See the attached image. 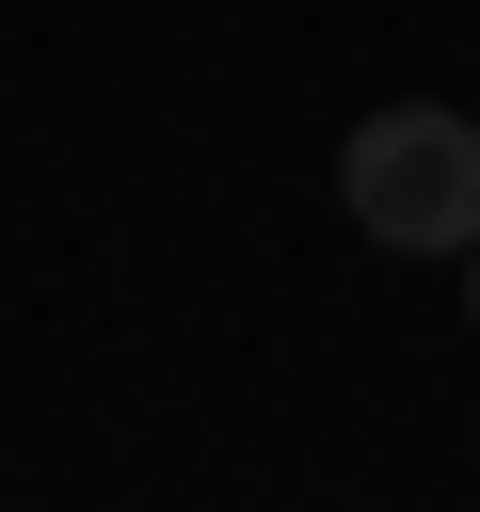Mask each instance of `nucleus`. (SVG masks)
I'll return each mask as SVG.
<instances>
[{
	"instance_id": "f03ea898",
	"label": "nucleus",
	"mask_w": 480,
	"mask_h": 512,
	"mask_svg": "<svg viewBox=\"0 0 480 512\" xmlns=\"http://www.w3.org/2000/svg\"><path fill=\"white\" fill-rule=\"evenodd\" d=\"M464 320H480V240H464Z\"/></svg>"
},
{
	"instance_id": "f257e3e1",
	"label": "nucleus",
	"mask_w": 480,
	"mask_h": 512,
	"mask_svg": "<svg viewBox=\"0 0 480 512\" xmlns=\"http://www.w3.org/2000/svg\"><path fill=\"white\" fill-rule=\"evenodd\" d=\"M336 208H352L384 256H464V240H480V112L384 96V112L336 144Z\"/></svg>"
}]
</instances>
